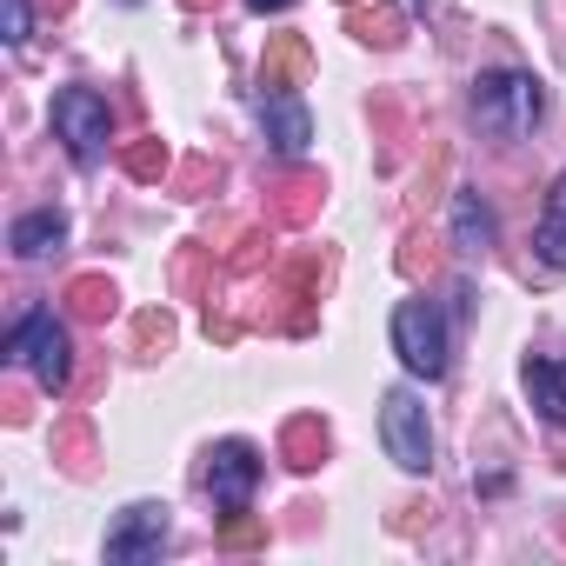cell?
Listing matches in <instances>:
<instances>
[{"label": "cell", "instance_id": "9c48e42d", "mask_svg": "<svg viewBox=\"0 0 566 566\" xmlns=\"http://www.w3.org/2000/svg\"><path fill=\"white\" fill-rule=\"evenodd\" d=\"M520 380H526V400L539 407V420H546V427H566V360H553V354H526Z\"/></svg>", "mask_w": 566, "mask_h": 566}, {"label": "cell", "instance_id": "52a82bcc", "mask_svg": "<svg viewBox=\"0 0 566 566\" xmlns=\"http://www.w3.org/2000/svg\"><path fill=\"white\" fill-rule=\"evenodd\" d=\"M160 546H167V506L160 500H140V506H127L114 520L107 566H147V559H160Z\"/></svg>", "mask_w": 566, "mask_h": 566}, {"label": "cell", "instance_id": "6da1fadb", "mask_svg": "<svg viewBox=\"0 0 566 566\" xmlns=\"http://www.w3.org/2000/svg\"><path fill=\"white\" fill-rule=\"evenodd\" d=\"M539 114H546V94H539L533 74L500 67V74H480V81H473V120H480V134H493V140H526V134L539 127Z\"/></svg>", "mask_w": 566, "mask_h": 566}, {"label": "cell", "instance_id": "5b68a950", "mask_svg": "<svg viewBox=\"0 0 566 566\" xmlns=\"http://www.w3.org/2000/svg\"><path fill=\"white\" fill-rule=\"evenodd\" d=\"M74 347H67V327L54 321V307H34L14 334H8V360H28L34 367V380L48 387V394H61L67 387V374H74V360H67Z\"/></svg>", "mask_w": 566, "mask_h": 566}, {"label": "cell", "instance_id": "30bf717a", "mask_svg": "<svg viewBox=\"0 0 566 566\" xmlns=\"http://www.w3.org/2000/svg\"><path fill=\"white\" fill-rule=\"evenodd\" d=\"M61 240H67V213H61V207L21 213V220H14V233H8V247H14L21 260H41V253H54Z\"/></svg>", "mask_w": 566, "mask_h": 566}, {"label": "cell", "instance_id": "3957f363", "mask_svg": "<svg viewBox=\"0 0 566 566\" xmlns=\"http://www.w3.org/2000/svg\"><path fill=\"white\" fill-rule=\"evenodd\" d=\"M394 354L407 360V374L413 380H440L447 374V321H440V307L433 301H400L394 307Z\"/></svg>", "mask_w": 566, "mask_h": 566}, {"label": "cell", "instance_id": "7a4b0ae2", "mask_svg": "<svg viewBox=\"0 0 566 566\" xmlns=\"http://www.w3.org/2000/svg\"><path fill=\"white\" fill-rule=\"evenodd\" d=\"M54 134L67 140L74 167H101V154H107V134H114L107 94H94V87H61V94H54Z\"/></svg>", "mask_w": 566, "mask_h": 566}, {"label": "cell", "instance_id": "8992f818", "mask_svg": "<svg viewBox=\"0 0 566 566\" xmlns=\"http://www.w3.org/2000/svg\"><path fill=\"white\" fill-rule=\"evenodd\" d=\"M253 486H260V453L247 440H220L207 453V493H213V506L220 513H247Z\"/></svg>", "mask_w": 566, "mask_h": 566}, {"label": "cell", "instance_id": "7c38bea8", "mask_svg": "<svg viewBox=\"0 0 566 566\" xmlns=\"http://www.w3.org/2000/svg\"><path fill=\"white\" fill-rule=\"evenodd\" d=\"M453 247L460 253H486L493 247V213L480 193H453Z\"/></svg>", "mask_w": 566, "mask_h": 566}, {"label": "cell", "instance_id": "4fadbf2b", "mask_svg": "<svg viewBox=\"0 0 566 566\" xmlns=\"http://www.w3.org/2000/svg\"><path fill=\"white\" fill-rule=\"evenodd\" d=\"M0 8H8V41L21 48V41L34 34V14H28V0H0Z\"/></svg>", "mask_w": 566, "mask_h": 566}, {"label": "cell", "instance_id": "8fae6325", "mask_svg": "<svg viewBox=\"0 0 566 566\" xmlns=\"http://www.w3.org/2000/svg\"><path fill=\"white\" fill-rule=\"evenodd\" d=\"M533 253H539L546 266H559V273H566V174L553 180V193H546V207H539V227H533Z\"/></svg>", "mask_w": 566, "mask_h": 566}, {"label": "cell", "instance_id": "ba28073f", "mask_svg": "<svg viewBox=\"0 0 566 566\" xmlns=\"http://www.w3.org/2000/svg\"><path fill=\"white\" fill-rule=\"evenodd\" d=\"M260 120H266V140L280 147V154H307V140H314V114H307V101L301 94H287V87H273L266 101H260Z\"/></svg>", "mask_w": 566, "mask_h": 566}, {"label": "cell", "instance_id": "277c9868", "mask_svg": "<svg viewBox=\"0 0 566 566\" xmlns=\"http://www.w3.org/2000/svg\"><path fill=\"white\" fill-rule=\"evenodd\" d=\"M380 440H387L400 473H433V420H427L413 387H394L380 400Z\"/></svg>", "mask_w": 566, "mask_h": 566}, {"label": "cell", "instance_id": "5bb4252c", "mask_svg": "<svg viewBox=\"0 0 566 566\" xmlns=\"http://www.w3.org/2000/svg\"><path fill=\"white\" fill-rule=\"evenodd\" d=\"M247 8H253V14H287L294 0H247Z\"/></svg>", "mask_w": 566, "mask_h": 566}]
</instances>
